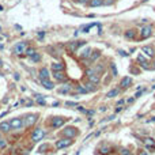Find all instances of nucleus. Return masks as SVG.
Instances as JSON below:
<instances>
[{
	"instance_id": "a19ab883",
	"label": "nucleus",
	"mask_w": 155,
	"mask_h": 155,
	"mask_svg": "<svg viewBox=\"0 0 155 155\" xmlns=\"http://www.w3.org/2000/svg\"><path fill=\"white\" fill-rule=\"evenodd\" d=\"M142 94H143V91H142V90H139V91H137V93H136V94H135V98H139V97H140V95H142Z\"/></svg>"
},
{
	"instance_id": "20e7f679",
	"label": "nucleus",
	"mask_w": 155,
	"mask_h": 155,
	"mask_svg": "<svg viewBox=\"0 0 155 155\" xmlns=\"http://www.w3.org/2000/svg\"><path fill=\"white\" fill-rule=\"evenodd\" d=\"M44 136H45V132H44V129L37 128V129H34L33 133H31V140H33L34 143H35V142H39V140H42Z\"/></svg>"
},
{
	"instance_id": "f704fd0d",
	"label": "nucleus",
	"mask_w": 155,
	"mask_h": 155,
	"mask_svg": "<svg viewBox=\"0 0 155 155\" xmlns=\"http://www.w3.org/2000/svg\"><path fill=\"white\" fill-rule=\"evenodd\" d=\"M118 54H120V56H122V57H128V56H129V53H126L125 50H118Z\"/></svg>"
},
{
	"instance_id": "5701e85b",
	"label": "nucleus",
	"mask_w": 155,
	"mask_h": 155,
	"mask_svg": "<svg viewBox=\"0 0 155 155\" xmlns=\"http://www.w3.org/2000/svg\"><path fill=\"white\" fill-rule=\"evenodd\" d=\"M144 143H146V146L148 147V148H155V142H154V139H151V137H147L146 140H144Z\"/></svg>"
},
{
	"instance_id": "cd10ccee",
	"label": "nucleus",
	"mask_w": 155,
	"mask_h": 155,
	"mask_svg": "<svg viewBox=\"0 0 155 155\" xmlns=\"http://www.w3.org/2000/svg\"><path fill=\"white\" fill-rule=\"evenodd\" d=\"M25 53H26V54H27V56H29V57H31V56H33V54L35 53V49H34V48H27Z\"/></svg>"
},
{
	"instance_id": "de8ad7c7",
	"label": "nucleus",
	"mask_w": 155,
	"mask_h": 155,
	"mask_svg": "<svg viewBox=\"0 0 155 155\" xmlns=\"http://www.w3.org/2000/svg\"><path fill=\"white\" fill-rule=\"evenodd\" d=\"M117 103H118V105H122V103H124V99H120V101H118Z\"/></svg>"
},
{
	"instance_id": "c9c22d12",
	"label": "nucleus",
	"mask_w": 155,
	"mask_h": 155,
	"mask_svg": "<svg viewBox=\"0 0 155 155\" xmlns=\"http://www.w3.org/2000/svg\"><path fill=\"white\" fill-rule=\"evenodd\" d=\"M44 37H45V31H39V33H38V39H39V41H42Z\"/></svg>"
},
{
	"instance_id": "f03ea898",
	"label": "nucleus",
	"mask_w": 155,
	"mask_h": 155,
	"mask_svg": "<svg viewBox=\"0 0 155 155\" xmlns=\"http://www.w3.org/2000/svg\"><path fill=\"white\" fill-rule=\"evenodd\" d=\"M37 118H38L37 114H27V116L25 117V120H23V125L29 128V126L34 125L35 122H37Z\"/></svg>"
},
{
	"instance_id": "3c124183",
	"label": "nucleus",
	"mask_w": 155,
	"mask_h": 155,
	"mask_svg": "<svg viewBox=\"0 0 155 155\" xmlns=\"http://www.w3.org/2000/svg\"><path fill=\"white\" fill-rule=\"evenodd\" d=\"M152 90H155V84H154V86H152Z\"/></svg>"
},
{
	"instance_id": "f257e3e1",
	"label": "nucleus",
	"mask_w": 155,
	"mask_h": 155,
	"mask_svg": "<svg viewBox=\"0 0 155 155\" xmlns=\"http://www.w3.org/2000/svg\"><path fill=\"white\" fill-rule=\"evenodd\" d=\"M61 135H63V136H65V137L72 139V137H75L78 135V131H76V128H74V126H67L65 129L61 131Z\"/></svg>"
},
{
	"instance_id": "9d476101",
	"label": "nucleus",
	"mask_w": 155,
	"mask_h": 155,
	"mask_svg": "<svg viewBox=\"0 0 155 155\" xmlns=\"http://www.w3.org/2000/svg\"><path fill=\"white\" fill-rule=\"evenodd\" d=\"M53 78L56 79L57 82H65L67 80V75L64 74V71H54Z\"/></svg>"
},
{
	"instance_id": "c756f323",
	"label": "nucleus",
	"mask_w": 155,
	"mask_h": 155,
	"mask_svg": "<svg viewBox=\"0 0 155 155\" xmlns=\"http://www.w3.org/2000/svg\"><path fill=\"white\" fill-rule=\"evenodd\" d=\"M110 151H112V148H110L109 146H102V148H101V152L102 154H109Z\"/></svg>"
},
{
	"instance_id": "a878e982",
	"label": "nucleus",
	"mask_w": 155,
	"mask_h": 155,
	"mask_svg": "<svg viewBox=\"0 0 155 155\" xmlns=\"http://www.w3.org/2000/svg\"><path fill=\"white\" fill-rule=\"evenodd\" d=\"M95 25H98V23H90V25H86V26H83V29H82V33H89V30L91 29L93 26Z\"/></svg>"
},
{
	"instance_id": "412c9836",
	"label": "nucleus",
	"mask_w": 155,
	"mask_h": 155,
	"mask_svg": "<svg viewBox=\"0 0 155 155\" xmlns=\"http://www.w3.org/2000/svg\"><path fill=\"white\" fill-rule=\"evenodd\" d=\"M91 48H86L84 50H82V53H80V57L82 59H87V57H90V54H91Z\"/></svg>"
},
{
	"instance_id": "58836bf2",
	"label": "nucleus",
	"mask_w": 155,
	"mask_h": 155,
	"mask_svg": "<svg viewBox=\"0 0 155 155\" xmlns=\"http://www.w3.org/2000/svg\"><path fill=\"white\" fill-rule=\"evenodd\" d=\"M86 41H83V39H82V41H78V48H80V46H84L86 45Z\"/></svg>"
},
{
	"instance_id": "a211bd4d",
	"label": "nucleus",
	"mask_w": 155,
	"mask_h": 155,
	"mask_svg": "<svg viewBox=\"0 0 155 155\" xmlns=\"http://www.w3.org/2000/svg\"><path fill=\"white\" fill-rule=\"evenodd\" d=\"M67 48H68V50L71 52V53H74V52H76L79 48H78V41H72V42H68V45H67Z\"/></svg>"
},
{
	"instance_id": "423d86ee",
	"label": "nucleus",
	"mask_w": 155,
	"mask_h": 155,
	"mask_svg": "<svg viewBox=\"0 0 155 155\" xmlns=\"http://www.w3.org/2000/svg\"><path fill=\"white\" fill-rule=\"evenodd\" d=\"M71 144H72V139H69V137H64V139H61V140L56 142L57 148H65V147H68Z\"/></svg>"
},
{
	"instance_id": "4c0bfd02",
	"label": "nucleus",
	"mask_w": 155,
	"mask_h": 155,
	"mask_svg": "<svg viewBox=\"0 0 155 155\" xmlns=\"http://www.w3.org/2000/svg\"><path fill=\"white\" fill-rule=\"evenodd\" d=\"M65 106H78L76 102H71V101H67L65 102Z\"/></svg>"
},
{
	"instance_id": "c85d7f7f",
	"label": "nucleus",
	"mask_w": 155,
	"mask_h": 155,
	"mask_svg": "<svg viewBox=\"0 0 155 155\" xmlns=\"http://www.w3.org/2000/svg\"><path fill=\"white\" fill-rule=\"evenodd\" d=\"M31 60H33L34 63L39 61V60H41V54H39V53H37V52H35V53L33 54V56H31Z\"/></svg>"
},
{
	"instance_id": "a18cd8bd",
	"label": "nucleus",
	"mask_w": 155,
	"mask_h": 155,
	"mask_svg": "<svg viewBox=\"0 0 155 155\" xmlns=\"http://www.w3.org/2000/svg\"><path fill=\"white\" fill-rule=\"evenodd\" d=\"M14 79H15V80H19V75L18 74H14Z\"/></svg>"
},
{
	"instance_id": "9b49d317",
	"label": "nucleus",
	"mask_w": 155,
	"mask_h": 155,
	"mask_svg": "<svg viewBox=\"0 0 155 155\" xmlns=\"http://www.w3.org/2000/svg\"><path fill=\"white\" fill-rule=\"evenodd\" d=\"M142 52L146 54V56H148V57H154L155 56V50L151 46H143L142 48Z\"/></svg>"
},
{
	"instance_id": "49530a36",
	"label": "nucleus",
	"mask_w": 155,
	"mask_h": 155,
	"mask_svg": "<svg viewBox=\"0 0 155 155\" xmlns=\"http://www.w3.org/2000/svg\"><path fill=\"white\" fill-rule=\"evenodd\" d=\"M133 101H135V98H129V99H128V103H132Z\"/></svg>"
},
{
	"instance_id": "2f4dec72",
	"label": "nucleus",
	"mask_w": 155,
	"mask_h": 155,
	"mask_svg": "<svg viewBox=\"0 0 155 155\" xmlns=\"http://www.w3.org/2000/svg\"><path fill=\"white\" fill-rule=\"evenodd\" d=\"M137 61L140 63L142 65H143V64H147V60L144 59V56H143V54H139V56H137Z\"/></svg>"
},
{
	"instance_id": "7ed1b4c3",
	"label": "nucleus",
	"mask_w": 155,
	"mask_h": 155,
	"mask_svg": "<svg viewBox=\"0 0 155 155\" xmlns=\"http://www.w3.org/2000/svg\"><path fill=\"white\" fill-rule=\"evenodd\" d=\"M86 75L89 76L91 83H94V84H98L99 83V76H98V74L95 72V69H90V68L86 69Z\"/></svg>"
},
{
	"instance_id": "393cba45",
	"label": "nucleus",
	"mask_w": 155,
	"mask_h": 155,
	"mask_svg": "<svg viewBox=\"0 0 155 155\" xmlns=\"http://www.w3.org/2000/svg\"><path fill=\"white\" fill-rule=\"evenodd\" d=\"M86 90L90 93V91H95V90H97V87H95L94 83H91V82H90V83H87V84H86Z\"/></svg>"
},
{
	"instance_id": "4be33fe9",
	"label": "nucleus",
	"mask_w": 155,
	"mask_h": 155,
	"mask_svg": "<svg viewBox=\"0 0 155 155\" xmlns=\"http://www.w3.org/2000/svg\"><path fill=\"white\" fill-rule=\"evenodd\" d=\"M124 35H125V38L132 39V38H135V37H136V31H135V30H126Z\"/></svg>"
},
{
	"instance_id": "ea45409f",
	"label": "nucleus",
	"mask_w": 155,
	"mask_h": 155,
	"mask_svg": "<svg viewBox=\"0 0 155 155\" xmlns=\"http://www.w3.org/2000/svg\"><path fill=\"white\" fill-rule=\"evenodd\" d=\"M78 110H79V112H82V113H86L87 112L84 108H82V106H79V105H78Z\"/></svg>"
},
{
	"instance_id": "603ef678",
	"label": "nucleus",
	"mask_w": 155,
	"mask_h": 155,
	"mask_svg": "<svg viewBox=\"0 0 155 155\" xmlns=\"http://www.w3.org/2000/svg\"><path fill=\"white\" fill-rule=\"evenodd\" d=\"M23 155H29V154H26V152H25V154H23Z\"/></svg>"
},
{
	"instance_id": "6e6552de",
	"label": "nucleus",
	"mask_w": 155,
	"mask_h": 155,
	"mask_svg": "<svg viewBox=\"0 0 155 155\" xmlns=\"http://www.w3.org/2000/svg\"><path fill=\"white\" fill-rule=\"evenodd\" d=\"M10 125H11V129H21L23 126V118H12L10 121Z\"/></svg>"
},
{
	"instance_id": "1a4fd4ad",
	"label": "nucleus",
	"mask_w": 155,
	"mask_h": 155,
	"mask_svg": "<svg viewBox=\"0 0 155 155\" xmlns=\"http://www.w3.org/2000/svg\"><path fill=\"white\" fill-rule=\"evenodd\" d=\"M151 34H152V27H151V26H144L142 29V31H140L142 39H146V38L151 37Z\"/></svg>"
},
{
	"instance_id": "39448f33",
	"label": "nucleus",
	"mask_w": 155,
	"mask_h": 155,
	"mask_svg": "<svg viewBox=\"0 0 155 155\" xmlns=\"http://www.w3.org/2000/svg\"><path fill=\"white\" fill-rule=\"evenodd\" d=\"M26 49H27V44H26V42H23V41L17 42V45L14 46V52H15L17 54H22V53H25Z\"/></svg>"
},
{
	"instance_id": "dca6fc26",
	"label": "nucleus",
	"mask_w": 155,
	"mask_h": 155,
	"mask_svg": "<svg viewBox=\"0 0 155 155\" xmlns=\"http://www.w3.org/2000/svg\"><path fill=\"white\" fill-rule=\"evenodd\" d=\"M38 76L39 79H49V69L48 68H41L39 69V72H38Z\"/></svg>"
},
{
	"instance_id": "473e14b6",
	"label": "nucleus",
	"mask_w": 155,
	"mask_h": 155,
	"mask_svg": "<svg viewBox=\"0 0 155 155\" xmlns=\"http://www.w3.org/2000/svg\"><path fill=\"white\" fill-rule=\"evenodd\" d=\"M120 155H131V152H129L128 148H124V147H121V148H120Z\"/></svg>"
},
{
	"instance_id": "e433bc0d",
	"label": "nucleus",
	"mask_w": 155,
	"mask_h": 155,
	"mask_svg": "<svg viewBox=\"0 0 155 155\" xmlns=\"http://www.w3.org/2000/svg\"><path fill=\"white\" fill-rule=\"evenodd\" d=\"M6 146H7L6 140H4V139H0V148H4Z\"/></svg>"
},
{
	"instance_id": "f3484780",
	"label": "nucleus",
	"mask_w": 155,
	"mask_h": 155,
	"mask_svg": "<svg viewBox=\"0 0 155 155\" xmlns=\"http://www.w3.org/2000/svg\"><path fill=\"white\" fill-rule=\"evenodd\" d=\"M131 84H132V78H129V76H125V78L121 80V83H120V86L122 87V89H125V87H129Z\"/></svg>"
},
{
	"instance_id": "8fccbe9b",
	"label": "nucleus",
	"mask_w": 155,
	"mask_h": 155,
	"mask_svg": "<svg viewBox=\"0 0 155 155\" xmlns=\"http://www.w3.org/2000/svg\"><path fill=\"white\" fill-rule=\"evenodd\" d=\"M150 122H155V117H152V118H151V120H150Z\"/></svg>"
},
{
	"instance_id": "c03bdc74",
	"label": "nucleus",
	"mask_w": 155,
	"mask_h": 155,
	"mask_svg": "<svg viewBox=\"0 0 155 155\" xmlns=\"http://www.w3.org/2000/svg\"><path fill=\"white\" fill-rule=\"evenodd\" d=\"M139 155H148L147 151H139Z\"/></svg>"
},
{
	"instance_id": "aec40b11",
	"label": "nucleus",
	"mask_w": 155,
	"mask_h": 155,
	"mask_svg": "<svg viewBox=\"0 0 155 155\" xmlns=\"http://www.w3.org/2000/svg\"><path fill=\"white\" fill-rule=\"evenodd\" d=\"M99 57H101V52H99V50H95L94 53L90 54V63H94V61L97 60V59H99Z\"/></svg>"
},
{
	"instance_id": "f8f14e48",
	"label": "nucleus",
	"mask_w": 155,
	"mask_h": 155,
	"mask_svg": "<svg viewBox=\"0 0 155 155\" xmlns=\"http://www.w3.org/2000/svg\"><path fill=\"white\" fill-rule=\"evenodd\" d=\"M41 84L45 87L46 90H53V89H54L53 82H50L49 79H42V80H41Z\"/></svg>"
},
{
	"instance_id": "0eeeda50",
	"label": "nucleus",
	"mask_w": 155,
	"mask_h": 155,
	"mask_svg": "<svg viewBox=\"0 0 155 155\" xmlns=\"http://www.w3.org/2000/svg\"><path fill=\"white\" fill-rule=\"evenodd\" d=\"M65 118H63V117H53L52 118V128H60V126H63L65 124Z\"/></svg>"
},
{
	"instance_id": "7c9ffc66",
	"label": "nucleus",
	"mask_w": 155,
	"mask_h": 155,
	"mask_svg": "<svg viewBox=\"0 0 155 155\" xmlns=\"http://www.w3.org/2000/svg\"><path fill=\"white\" fill-rule=\"evenodd\" d=\"M76 90H78V93H82V94H87L89 91L86 90V87L84 86H78L76 87Z\"/></svg>"
},
{
	"instance_id": "bb28decb",
	"label": "nucleus",
	"mask_w": 155,
	"mask_h": 155,
	"mask_svg": "<svg viewBox=\"0 0 155 155\" xmlns=\"http://www.w3.org/2000/svg\"><path fill=\"white\" fill-rule=\"evenodd\" d=\"M37 97V103L38 105H45V99H44V95H41V94H38V95H35Z\"/></svg>"
},
{
	"instance_id": "ddd939ff",
	"label": "nucleus",
	"mask_w": 155,
	"mask_h": 155,
	"mask_svg": "<svg viewBox=\"0 0 155 155\" xmlns=\"http://www.w3.org/2000/svg\"><path fill=\"white\" fill-rule=\"evenodd\" d=\"M10 131H11L10 121H3V122H0V132H10Z\"/></svg>"
},
{
	"instance_id": "4468645a",
	"label": "nucleus",
	"mask_w": 155,
	"mask_h": 155,
	"mask_svg": "<svg viewBox=\"0 0 155 155\" xmlns=\"http://www.w3.org/2000/svg\"><path fill=\"white\" fill-rule=\"evenodd\" d=\"M65 69V65H64V63H53V64H52V71H64Z\"/></svg>"
},
{
	"instance_id": "864d4df0",
	"label": "nucleus",
	"mask_w": 155,
	"mask_h": 155,
	"mask_svg": "<svg viewBox=\"0 0 155 155\" xmlns=\"http://www.w3.org/2000/svg\"><path fill=\"white\" fill-rule=\"evenodd\" d=\"M154 67H155V65H154Z\"/></svg>"
},
{
	"instance_id": "79ce46f5",
	"label": "nucleus",
	"mask_w": 155,
	"mask_h": 155,
	"mask_svg": "<svg viewBox=\"0 0 155 155\" xmlns=\"http://www.w3.org/2000/svg\"><path fill=\"white\" fill-rule=\"evenodd\" d=\"M103 4H113V0H103Z\"/></svg>"
},
{
	"instance_id": "37998d69",
	"label": "nucleus",
	"mask_w": 155,
	"mask_h": 155,
	"mask_svg": "<svg viewBox=\"0 0 155 155\" xmlns=\"http://www.w3.org/2000/svg\"><path fill=\"white\" fill-rule=\"evenodd\" d=\"M87 114H89V116H93V114H94V110H87V112H86Z\"/></svg>"
},
{
	"instance_id": "09e8293b",
	"label": "nucleus",
	"mask_w": 155,
	"mask_h": 155,
	"mask_svg": "<svg viewBox=\"0 0 155 155\" xmlns=\"http://www.w3.org/2000/svg\"><path fill=\"white\" fill-rule=\"evenodd\" d=\"M79 2H80V3H89L90 0H79Z\"/></svg>"
},
{
	"instance_id": "72a5a7b5",
	"label": "nucleus",
	"mask_w": 155,
	"mask_h": 155,
	"mask_svg": "<svg viewBox=\"0 0 155 155\" xmlns=\"http://www.w3.org/2000/svg\"><path fill=\"white\" fill-rule=\"evenodd\" d=\"M110 68H112V72H113V75L116 76V75H117V68H116V64H110Z\"/></svg>"
},
{
	"instance_id": "2eb2a0df",
	"label": "nucleus",
	"mask_w": 155,
	"mask_h": 155,
	"mask_svg": "<svg viewBox=\"0 0 155 155\" xmlns=\"http://www.w3.org/2000/svg\"><path fill=\"white\" fill-rule=\"evenodd\" d=\"M71 89H72V84L71 83H65L64 86H61L60 89H59V93L60 94H67V93H69Z\"/></svg>"
},
{
	"instance_id": "6ab92c4d",
	"label": "nucleus",
	"mask_w": 155,
	"mask_h": 155,
	"mask_svg": "<svg viewBox=\"0 0 155 155\" xmlns=\"http://www.w3.org/2000/svg\"><path fill=\"white\" fill-rule=\"evenodd\" d=\"M89 6L90 7H101V6H103V0H90Z\"/></svg>"
},
{
	"instance_id": "b1692460",
	"label": "nucleus",
	"mask_w": 155,
	"mask_h": 155,
	"mask_svg": "<svg viewBox=\"0 0 155 155\" xmlns=\"http://www.w3.org/2000/svg\"><path fill=\"white\" fill-rule=\"evenodd\" d=\"M118 91H120L118 89H113V90H110L109 93L106 94V97H108V98H113V97H116V95L118 94Z\"/></svg>"
}]
</instances>
